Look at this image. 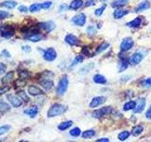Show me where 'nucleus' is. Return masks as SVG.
<instances>
[{
    "label": "nucleus",
    "instance_id": "1",
    "mask_svg": "<svg viewBox=\"0 0 151 142\" xmlns=\"http://www.w3.org/2000/svg\"><path fill=\"white\" fill-rule=\"evenodd\" d=\"M65 111H66V107L64 105L60 103H55L47 111V117H54L60 116Z\"/></svg>",
    "mask_w": 151,
    "mask_h": 142
},
{
    "label": "nucleus",
    "instance_id": "2",
    "mask_svg": "<svg viewBox=\"0 0 151 142\" xmlns=\"http://www.w3.org/2000/svg\"><path fill=\"white\" fill-rule=\"evenodd\" d=\"M68 85H69V80L66 75H63L61 79L60 80V82L58 83V86H57V95L58 96H63L65 92L67 91L68 89Z\"/></svg>",
    "mask_w": 151,
    "mask_h": 142
},
{
    "label": "nucleus",
    "instance_id": "3",
    "mask_svg": "<svg viewBox=\"0 0 151 142\" xmlns=\"http://www.w3.org/2000/svg\"><path fill=\"white\" fill-rule=\"evenodd\" d=\"M15 32L14 28L11 25H0V36H2L6 39H9Z\"/></svg>",
    "mask_w": 151,
    "mask_h": 142
},
{
    "label": "nucleus",
    "instance_id": "4",
    "mask_svg": "<svg viewBox=\"0 0 151 142\" xmlns=\"http://www.w3.org/2000/svg\"><path fill=\"white\" fill-rule=\"evenodd\" d=\"M42 57L46 62H53L57 58V52L53 47H48L46 50H45Z\"/></svg>",
    "mask_w": 151,
    "mask_h": 142
},
{
    "label": "nucleus",
    "instance_id": "5",
    "mask_svg": "<svg viewBox=\"0 0 151 142\" xmlns=\"http://www.w3.org/2000/svg\"><path fill=\"white\" fill-rule=\"evenodd\" d=\"M111 106H108V107H103V108H100L98 109V110H96L93 113V117H96V118H100V117H103L109 114H111Z\"/></svg>",
    "mask_w": 151,
    "mask_h": 142
},
{
    "label": "nucleus",
    "instance_id": "6",
    "mask_svg": "<svg viewBox=\"0 0 151 142\" xmlns=\"http://www.w3.org/2000/svg\"><path fill=\"white\" fill-rule=\"evenodd\" d=\"M7 99L8 101L11 102V104L13 107H20L23 104V101L21 98H19L17 96H14V95H7Z\"/></svg>",
    "mask_w": 151,
    "mask_h": 142
},
{
    "label": "nucleus",
    "instance_id": "7",
    "mask_svg": "<svg viewBox=\"0 0 151 142\" xmlns=\"http://www.w3.org/2000/svg\"><path fill=\"white\" fill-rule=\"evenodd\" d=\"M72 22L75 24V25L82 27L85 25L86 23V15L84 13H79L78 15H76L72 18Z\"/></svg>",
    "mask_w": 151,
    "mask_h": 142
},
{
    "label": "nucleus",
    "instance_id": "8",
    "mask_svg": "<svg viewBox=\"0 0 151 142\" xmlns=\"http://www.w3.org/2000/svg\"><path fill=\"white\" fill-rule=\"evenodd\" d=\"M133 40L131 38H125L124 40L121 42L120 45V49L121 51H127L129 50L132 46H133Z\"/></svg>",
    "mask_w": 151,
    "mask_h": 142
},
{
    "label": "nucleus",
    "instance_id": "9",
    "mask_svg": "<svg viewBox=\"0 0 151 142\" xmlns=\"http://www.w3.org/2000/svg\"><path fill=\"white\" fill-rule=\"evenodd\" d=\"M38 27L42 30H45L46 32H50L55 28V23L52 21H48V22H42V23H39L38 24Z\"/></svg>",
    "mask_w": 151,
    "mask_h": 142
},
{
    "label": "nucleus",
    "instance_id": "10",
    "mask_svg": "<svg viewBox=\"0 0 151 142\" xmlns=\"http://www.w3.org/2000/svg\"><path fill=\"white\" fill-rule=\"evenodd\" d=\"M27 92L28 94L30 95V96H40V95H44V91L39 88L38 86H36V85H29L27 88Z\"/></svg>",
    "mask_w": 151,
    "mask_h": 142
},
{
    "label": "nucleus",
    "instance_id": "11",
    "mask_svg": "<svg viewBox=\"0 0 151 142\" xmlns=\"http://www.w3.org/2000/svg\"><path fill=\"white\" fill-rule=\"evenodd\" d=\"M144 58V56L142 53H140V52H136V53H134L133 55H132L130 57V59L129 60V64L131 65H136V64H140L142 60H143Z\"/></svg>",
    "mask_w": 151,
    "mask_h": 142
},
{
    "label": "nucleus",
    "instance_id": "12",
    "mask_svg": "<svg viewBox=\"0 0 151 142\" xmlns=\"http://www.w3.org/2000/svg\"><path fill=\"white\" fill-rule=\"evenodd\" d=\"M106 101V98L105 97H96V98H93L92 99V101L90 102V107L91 108H96L99 105H101V104H103L104 102Z\"/></svg>",
    "mask_w": 151,
    "mask_h": 142
},
{
    "label": "nucleus",
    "instance_id": "13",
    "mask_svg": "<svg viewBox=\"0 0 151 142\" xmlns=\"http://www.w3.org/2000/svg\"><path fill=\"white\" fill-rule=\"evenodd\" d=\"M38 112H39V109H38V107L36 105H33V106H31L29 108L26 109V110L24 111V114H26L27 116H28L31 118H34L37 116Z\"/></svg>",
    "mask_w": 151,
    "mask_h": 142
},
{
    "label": "nucleus",
    "instance_id": "14",
    "mask_svg": "<svg viewBox=\"0 0 151 142\" xmlns=\"http://www.w3.org/2000/svg\"><path fill=\"white\" fill-rule=\"evenodd\" d=\"M64 40H65V42L67 43L68 45L72 46H78L79 44L78 39L75 35H73V34H67V35L65 36V39Z\"/></svg>",
    "mask_w": 151,
    "mask_h": 142
},
{
    "label": "nucleus",
    "instance_id": "15",
    "mask_svg": "<svg viewBox=\"0 0 151 142\" xmlns=\"http://www.w3.org/2000/svg\"><path fill=\"white\" fill-rule=\"evenodd\" d=\"M145 107V99H139L138 101L136 102V106L134 108V112L135 113H141L144 110Z\"/></svg>",
    "mask_w": 151,
    "mask_h": 142
},
{
    "label": "nucleus",
    "instance_id": "16",
    "mask_svg": "<svg viewBox=\"0 0 151 142\" xmlns=\"http://www.w3.org/2000/svg\"><path fill=\"white\" fill-rule=\"evenodd\" d=\"M26 39L27 41L36 43V42H39V41H41L42 39V34H39V33H37V32H35V33H30V34H28V35L26 36Z\"/></svg>",
    "mask_w": 151,
    "mask_h": 142
},
{
    "label": "nucleus",
    "instance_id": "17",
    "mask_svg": "<svg viewBox=\"0 0 151 142\" xmlns=\"http://www.w3.org/2000/svg\"><path fill=\"white\" fill-rule=\"evenodd\" d=\"M40 85H42V87L45 89V91H49V90L52 89V87H53V82H52L51 80H40Z\"/></svg>",
    "mask_w": 151,
    "mask_h": 142
},
{
    "label": "nucleus",
    "instance_id": "18",
    "mask_svg": "<svg viewBox=\"0 0 151 142\" xmlns=\"http://www.w3.org/2000/svg\"><path fill=\"white\" fill-rule=\"evenodd\" d=\"M149 7H150V4H149L147 1H144V2L140 3V4L138 5V6H137V7L134 9V12H144V11H145V9H149Z\"/></svg>",
    "mask_w": 151,
    "mask_h": 142
},
{
    "label": "nucleus",
    "instance_id": "19",
    "mask_svg": "<svg viewBox=\"0 0 151 142\" xmlns=\"http://www.w3.org/2000/svg\"><path fill=\"white\" fill-rule=\"evenodd\" d=\"M0 6L7 9H14L17 6V2L14 1V0H6V1L0 3Z\"/></svg>",
    "mask_w": 151,
    "mask_h": 142
},
{
    "label": "nucleus",
    "instance_id": "20",
    "mask_svg": "<svg viewBox=\"0 0 151 142\" xmlns=\"http://www.w3.org/2000/svg\"><path fill=\"white\" fill-rule=\"evenodd\" d=\"M83 1L82 0H73L72 2L69 5V9H72V11H77L78 9L80 7H82Z\"/></svg>",
    "mask_w": 151,
    "mask_h": 142
},
{
    "label": "nucleus",
    "instance_id": "21",
    "mask_svg": "<svg viewBox=\"0 0 151 142\" xmlns=\"http://www.w3.org/2000/svg\"><path fill=\"white\" fill-rule=\"evenodd\" d=\"M129 13V12L127 9H116L114 12H113V17L115 19H120L123 16H125L126 14Z\"/></svg>",
    "mask_w": 151,
    "mask_h": 142
},
{
    "label": "nucleus",
    "instance_id": "22",
    "mask_svg": "<svg viewBox=\"0 0 151 142\" xmlns=\"http://www.w3.org/2000/svg\"><path fill=\"white\" fill-rule=\"evenodd\" d=\"M142 23V18L141 17H136L134 20H132L129 23H127V26L129 28H138Z\"/></svg>",
    "mask_w": 151,
    "mask_h": 142
},
{
    "label": "nucleus",
    "instance_id": "23",
    "mask_svg": "<svg viewBox=\"0 0 151 142\" xmlns=\"http://www.w3.org/2000/svg\"><path fill=\"white\" fill-rule=\"evenodd\" d=\"M93 82L98 84H104L107 83V80L103 75L96 74V75H94V77H93Z\"/></svg>",
    "mask_w": 151,
    "mask_h": 142
},
{
    "label": "nucleus",
    "instance_id": "24",
    "mask_svg": "<svg viewBox=\"0 0 151 142\" xmlns=\"http://www.w3.org/2000/svg\"><path fill=\"white\" fill-rule=\"evenodd\" d=\"M72 124H73V122L71 121V120L63 121V122H61L60 124H59L58 129H59L60 131H65V130H67L68 128H70L71 126H72Z\"/></svg>",
    "mask_w": 151,
    "mask_h": 142
},
{
    "label": "nucleus",
    "instance_id": "25",
    "mask_svg": "<svg viewBox=\"0 0 151 142\" xmlns=\"http://www.w3.org/2000/svg\"><path fill=\"white\" fill-rule=\"evenodd\" d=\"M144 131V127L143 126H141V125H137L135 127L132 128V130H131V135H134V136H138L140 135L142 133H143Z\"/></svg>",
    "mask_w": 151,
    "mask_h": 142
},
{
    "label": "nucleus",
    "instance_id": "26",
    "mask_svg": "<svg viewBox=\"0 0 151 142\" xmlns=\"http://www.w3.org/2000/svg\"><path fill=\"white\" fill-rule=\"evenodd\" d=\"M129 0H114V1L112 2L111 6L113 8H120V7H123L125 6V5L127 4Z\"/></svg>",
    "mask_w": 151,
    "mask_h": 142
},
{
    "label": "nucleus",
    "instance_id": "27",
    "mask_svg": "<svg viewBox=\"0 0 151 142\" xmlns=\"http://www.w3.org/2000/svg\"><path fill=\"white\" fill-rule=\"evenodd\" d=\"M13 77H14V72L13 71H9V72H8L6 75L4 76V78L2 79V83H9L13 79Z\"/></svg>",
    "mask_w": 151,
    "mask_h": 142
},
{
    "label": "nucleus",
    "instance_id": "28",
    "mask_svg": "<svg viewBox=\"0 0 151 142\" xmlns=\"http://www.w3.org/2000/svg\"><path fill=\"white\" fill-rule=\"evenodd\" d=\"M136 106V102L133 101H127L125 103L124 105V110L125 111H129V110H134V108Z\"/></svg>",
    "mask_w": 151,
    "mask_h": 142
},
{
    "label": "nucleus",
    "instance_id": "29",
    "mask_svg": "<svg viewBox=\"0 0 151 142\" xmlns=\"http://www.w3.org/2000/svg\"><path fill=\"white\" fill-rule=\"evenodd\" d=\"M42 9V4H40V3H34V4L31 5L28 9H29L30 12H37L41 11Z\"/></svg>",
    "mask_w": 151,
    "mask_h": 142
},
{
    "label": "nucleus",
    "instance_id": "30",
    "mask_svg": "<svg viewBox=\"0 0 151 142\" xmlns=\"http://www.w3.org/2000/svg\"><path fill=\"white\" fill-rule=\"evenodd\" d=\"M130 135V133L129 131H123L121 132L119 135H118V139L120 141H124L127 138H129V136Z\"/></svg>",
    "mask_w": 151,
    "mask_h": 142
},
{
    "label": "nucleus",
    "instance_id": "31",
    "mask_svg": "<svg viewBox=\"0 0 151 142\" xmlns=\"http://www.w3.org/2000/svg\"><path fill=\"white\" fill-rule=\"evenodd\" d=\"M110 46V44L109 43H103V44H101L100 46H99L96 50V54H99V53H101V52H103L104 50H106L108 47Z\"/></svg>",
    "mask_w": 151,
    "mask_h": 142
},
{
    "label": "nucleus",
    "instance_id": "32",
    "mask_svg": "<svg viewBox=\"0 0 151 142\" xmlns=\"http://www.w3.org/2000/svg\"><path fill=\"white\" fill-rule=\"evenodd\" d=\"M94 135H96V132L93 130H87L82 134V137L85 139H89V138H91V137H93Z\"/></svg>",
    "mask_w": 151,
    "mask_h": 142
},
{
    "label": "nucleus",
    "instance_id": "33",
    "mask_svg": "<svg viewBox=\"0 0 151 142\" xmlns=\"http://www.w3.org/2000/svg\"><path fill=\"white\" fill-rule=\"evenodd\" d=\"M129 64V61H127L126 59H124L123 61H121V63L119 64V72H122V71H124L127 68V65Z\"/></svg>",
    "mask_w": 151,
    "mask_h": 142
},
{
    "label": "nucleus",
    "instance_id": "34",
    "mask_svg": "<svg viewBox=\"0 0 151 142\" xmlns=\"http://www.w3.org/2000/svg\"><path fill=\"white\" fill-rule=\"evenodd\" d=\"M9 109H11V106H9L6 101H0V111H1V112H6V111H9Z\"/></svg>",
    "mask_w": 151,
    "mask_h": 142
},
{
    "label": "nucleus",
    "instance_id": "35",
    "mask_svg": "<svg viewBox=\"0 0 151 142\" xmlns=\"http://www.w3.org/2000/svg\"><path fill=\"white\" fill-rule=\"evenodd\" d=\"M17 95H18V97H19V98H21L24 101L27 102L28 101H29V98H28V96L26 94V92H25V91H22V90H19V91L17 92Z\"/></svg>",
    "mask_w": 151,
    "mask_h": 142
},
{
    "label": "nucleus",
    "instance_id": "36",
    "mask_svg": "<svg viewBox=\"0 0 151 142\" xmlns=\"http://www.w3.org/2000/svg\"><path fill=\"white\" fill-rule=\"evenodd\" d=\"M18 75H19V80H25L29 77V73L27 70H19Z\"/></svg>",
    "mask_w": 151,
    "mask_h": 142
},
{
    "label": "nucleus",
    "instance_id": "37",
    "mask_svg": "<svg viewBox=\"0 0 151 142\" xmlns=\"http://www.w3.org/2000/svg\"><path fill=\"white\" fill-rule=\"evenodd\" d=\"M11 125H3L0 126V135H3L4 134L8 133L9 130H11Z\"/></svg>",
    "mask_w": 151,
    "mask_h": 142
},
{
    "label": "nucleus",
    "instance_id": "38",
    "mask_svg": "<svg viewBox=\"0 0 151 142\" xmlns=\"http://www.w3.org/2000/svg\"><path fill=\"white\" fill-rule=\"evenodd\" d=\"M69 134H70V135H72L74 137H78V135H80V129L78 127H76L69 132Z\"/></svg>",
    "mask_w": 151,
    "mask_h": 142
},
{
    "label": "nucleus",
    "instance_id": "39",
    "mask_svg": "<svg viewBox=\"0 0 151 142\" xmlns=\"http://www.w3.org/2000/svg\"><path fill=\"white\" fill-rule=\"evenodd\" d=\"M82 61H83V56H81V55H78V56L74 59V61H73L72 64H71V66H75V65H77L78 64L82 63Z\"/></svg>",
    "mask_w": 151,
    "mask_h": 142
},
{
    "label": "nucleus",
    "instance_id": "40",
    "mask_svg": "<svg viewBox=\"0 0 151 142\" xmlns=\"http://www.w3.org/2000/svg\"><path fill=\"white\" fill-rule=\"evenodd\" d=\"M87 33H88V35H89V36H93V35H94V34L96 33V28L93 27V26L88 27V28H87Z\"/></svg>",
    "mask_w": 151,
    "mask_h": 142
},
{
    "label": "nucleus",
    "instance_id": "41",
    "mask_svg": "<svg viewBox=\"0 0 151 142\" xmlns=\"http://www.w3.org/2000/svg\"><path fill=\"white\" fill-rule=\"evenodd\" d=\"M106 9V5H103L101 8L96 9V12H94V14H96V16H101L103 12H104V9Z\"/></svg>",
    "mask_w": 151,
    "mask_h": 142
},
{
    "label": "nucleus",
    "instance_id": "42",
    "mask_svg": "<svg viewBox=\"0 0 151 142\" xmlns=\"http://www.w3.org/2000/svg\"><path fill=\"white\" fill-rule=\"evenodd\" d=\"M12 14L6 12V11H0V20H2V19H5V18H8L11 16Z\"/></svg>",
    "mask_w": 151,
    "mask_h": 142
},
{
    "label": "nucleus",
    "instance_id": "43",
    "mask_svg": "<svg viewBox=\"0 0 151 142\" xmlns=\"http://www.w3.org/2000/svg\"><path fill=\"white\" fill-rule=\"evenodd\" d=\"M51 6H52V2L51 1H45L44 3H42V9H48Z\"/></svg>",
    "mask_w": 151,
    "mask_h": 142
},
{
    "label": "nucleus",
    "instance_id": "44",
    "mask_svg": "<svg viewBox=\"0 0 151 142\" xmlns=\"http://www.w3.org/2000/svg\"><path fill=\"white\" fill-rule=\"evenodd\" d=\"M142 85H143L144 87H150L151 86V78L145 80L144 82L142 83Z\"/></svg>",
    "mask_w": 151,
    "mask_h": 142
},
{
    "label": "nucleus",
    "instance_id": "45",
    "mask_svg": "<svg viewBox=\"0 0 151 142\" xmlns=\"http://www.w3.org/2000/svg\"><path fill=\"white\" fill-rule=\"evenodd\" d=\"M18 11L20 12H24V13H26V12H27L29 9H28L25 5H21V6H19L18 7Z\"/></svg>",
    "mask_w": 151,
    "mask_h": 142
},
{
    "label": "nucleus",
    "instance_id": "46",
    "mask_svg": "<svg viewBox=\"0 0 151 142\" xmlns=\"http://www.w3.org/2000/svg\"><path fill=\"white\" fill-rule=\"evenodd\" d=\"M6 69H7L6 64H3V63H0V76L6 72Z\"/></svg>",
    "mask_w": 151,
    "mask_h": 142
},
{
    "label": "nucleus",
    "instance_id": "47",
    "mask_svg": "<svg viewBox=\"0 0 151 142\" xmlns=\"http://www.w3.org/2000/svg\"><path fill=\"white\" fill-rule=\"evenodd\" d=\"M94 4H96V0H86L84 6L85 7H90V6H93Z\"/></svg>",
    "mask_w": 151,
    "mask_h": 142
},
{
    "label": "nucleus",
    "instance_id": "48",
    "mask_svg": "<svg viewBox=\"0 0 151 142\" xmlns=\"http://www.w3.org/2000/svg\"><path fill=\"white\" fill-rule=\"evenodd\" d=\"M1 54L4 56V57H6V58H11V53L7 50V49H3L1 51Z\"/></svg>",
    "mask_w": 151,
    "mask_h": 142
},
{
    "label": "nucleus",
    "instance_id": "49",
    "mask_svg": "<svg viewBox=\"0 0 151 142\" xmlns=\"http://www.w3.org/2000/svg\"><path fill=\"white\" fill-rule=\"evenodd\" d=\"M67 5H65V4H63V5H60V9H59V12H65L66 9H67Z\"/></svg>",
    "mask_w": 151,
    "mask_h": 142
},
{
    "label": "nucleus",
    "instance_id": "50",
    "mask_svg": "<svg viewBox=\"0 0 151 142\" xmlns=\"http://www.w3.org/2000/svg\"><path fill=\"white\" fill-rule=\"evenodd\" d=\"M22 50H24L25 52H29L31 50V47L28 46H22Z\"/></svg>",
    "mask_w": 151,
    "mask_h": 142
},
{
    "label": "nucleus",
    "instance_id": "51",
    "mask_svg": "<svg viewBox=\"0 0 151 142\" xmlns=\"http://www.w3.org/2000/svg\"><path fill=\"white\" fill-rule=\"evenodd\" d=\"M145 117L151 120V106H150V108L148 109V110L146 111V113H145Z\"/></svg>",
    "mask_w": 151,
    "mask_h": 142
},
{
    "label": "nucleus",
    "instance_id": "52",
    "mask_svg": "<svg viewBox=\"0 0 151 142\" xmlns=\"http://www.w3.org/2000/svg\"><path fill=\"white\" fill-rule=\"evenodd\" d=\"M96 141H97V142H109V141H110V139H109V138H106V137H104V138L97 139Z\"/></svg>",
    "mask_w": 151,
    "mask_h": 142
},
{
    "label": "nucleus",
    "instance_id": "53",
    "mask_svg": "<svg viewBox=\"0 0 151 142\" xmlns=\"http://www.w3.org/2000/svg\"><path fill=\"white\" fill-rule=\"evenodd\" d=\"M101 1H103V2H104V1H107V0H101Z\"/></svg>",
    "mask_w": 151,
    "mask_h": 142
}]
</instances>
